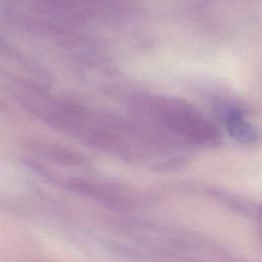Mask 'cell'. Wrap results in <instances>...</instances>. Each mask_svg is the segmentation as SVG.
Returning <instances> with one entry per match:
<instances>
[{
    "mask_svg": "<svg viewBox=\"0 0 262 262\" xmlns=\"http://www.w3.org/2000/svg\"><path fill=\"white\" fill-rule=\"evenodd\" d=\"M161 122L174 133L194 143L212 142L218 138L215 127L194 108L179 101H167L159 105Z\"/></svg>",
    "mask_w": 262,
    "mask_h": 262,
    "instance_id": "cell-1",
    "label": "cell"
},
{
    "mask_svg": "<svg viewBox=\"0 0 262 262\" xmlns=\"http://www.w3.org/2000/svg\"><path fill=\"white\" fill-rule=\"evenodd\" d=\"M226 125L228 130L238 140L249 141L255 138V131L253 127L245 121L242 114H239L237 111H232L228 113Z\"/></svg>",
    "mask_w": 262,
    "mask_h": 262,
    "instance_id": "cell-2",
    "label": "cell"
}]
</instances>
